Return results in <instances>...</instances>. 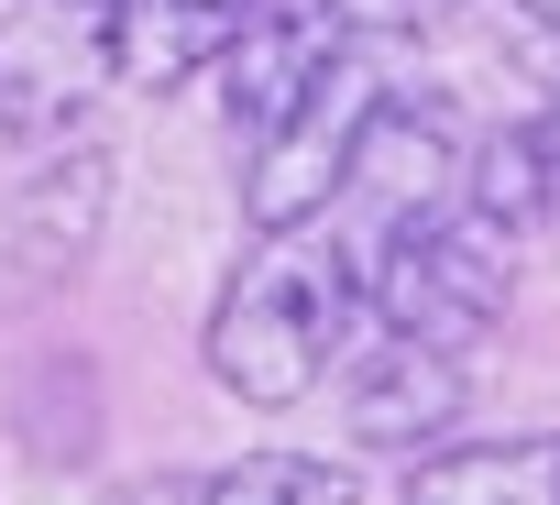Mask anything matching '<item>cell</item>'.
Listing matches in <instances>:
<instances>
[{
    "mask_svg": "<svg viewBox=\"0 0 560 505\" xmlns=\"http://www.w3.org/2000/svg\"><path fill=\"white\" fill-rule=\"evenodd\" d=\"M352 330H363V275H352V252L308 220V231H275V252H253V265L220 286L209 374L242 407H298L352 352Z\"/></svg>",
    "mask_w": 560,
    "mask_h": 505,
    "instance_id": "cell-1",
    "label": "cell"
},
{
    "mask_svg": "<svg viewBox=\"0 0 560 505\" xmlns=\"http://www.w3.org/2000/svg\"><path fill=\"white\" fill-rule=\"evenodd\" d=\"M505 297H516L505 242H494L472 209H451V220L385 242L374 265H363V319L396 330V341H429V352H451V363L505 330Z\"/></svg>",
    "mask_w": 560,
    "mask_h": 505,
    "instance_id": "cell-2",
    "label": "cell"
},
{
    "mask_svg": "<svg viewBox=\"0 0 560 505\" xmlns=\"http://www.w3.org/2000/svg\"><path fill=\"white\" fill-rule=\"evenodd\" d=\"M341 198H363V220L330 231V242L352 252V275L374 265L385 242L451 220V198H462V121H451V99H374L363 132H352ZM341 198H330V209H341Z\"/></svg>",
    "mask_w": 560,
    "mask_h": 505,
    "instance_id": "cell-3",
    "label": "cell"
},
{
    "mask_svg": "<svg viewBox=\"0 0 560 505\" xmlns=\"http://www.w3.org/2000/svg\"><path fill=\"white\" fill-rule=\"evenodd\" d=\"M385 89L341 56L287 121H275L264 143H253V165H242V220L275 242V231H308V220H330V198H341V165H352V132H363V110H374Z\"/></svg>",
    "mask_w": 560,
    "mask_h": 505,
    "instance_id": "cell-4",
    "label": "cell"
},
{
    "mask_svg": "<svg viewBox=\"0 0 560 505\" xmlns=\"http://www.w3.org/2000/svg\"><path fill=\"white\" fill-rule=\"evenodd\" d=\"M100 89H110L100 0H12V23H0V132L67 143Z\"/></svg>",
    "mask_w": 560,
    "mask_h": 505,
    "instance_id": "cell-5",
    "label": "cell"
},
{
    "mask_svg": "<svg viewBox=\"0 0 560 505\" xmlns=\"http://www.w3.org/2000/svg\"><path fill=\"white\" fill-rule=\"evenodd\" d=\"M341 45H352V34L319 12V0H253V23H242V34L220 45V67H209V78H220L231 132H242V143H264L275 121H287V110L341 67Z\"/></svg>",
    "mask_w": 560,
    "mask_h": 505,
    "instance_id": "cell-6",
    "label": "cell"
},
{
    "mask_svg": "<svg viewBox=\"0 0 560 505\" xmlns=\"http://www.w3.org/2000/svg\"><path fill=\"white\" fill-rule=\"evenodd\" d=\"M451 418H462V363H451V352H429V341H396V330H374V341L352 352L341 428H352L363 450H429Z\"/></svg>",
    "mask_w": 560,
    "mask_h": 505,
    "instance_id": "cell-7",
    "label": "cell"
},
{
    "mask_svg": "<svg viewBox=\"0 0 560 505\" xmlns=\"http://www.w3.org/2000/svg\"><path fill=\"white\" fill-rule=\"evenodd\" d=\"M253 23V0H100V34H110V78L121 89H187L220 67V45Z\"/></svg>",
    "mask_w": 560,
    "mask_h": 505,
    "instance_id": "cell-8",
    "label": "cell"
},
{
    "mask_svg": "<svg viewBox=\"0 0 560 505\" xmlns=\"http://www.w3.org/2000/svg\"><path fill=\"white\" fill-rule=\"evenodd\" d=\"M462 198H472V220L494 242L560 231V99L505 121V132H483V154H462Z\"/></svg>",
    "mask_w": 560,
    "mask_h": 505,
    "instance_id": "cell-9",
    "label": "cell"
},
{
    "mask_svg": "<svg viewBox=\"0 0 560 505\" xmlns=\"http://www.w3.org/2000/svg\"><path fill=\"white\" fill-rule=\"evenodd\" d=\"M396 505H560V428L549 439L429 450V461H407V494Z\"/></svg>",
    "mask_w": 560,
    "mask_h": 505,
    "instance_id": "cell-10",
    "label": "cell"
},
{
    "mask_svg": "<svg viewBox=\"0 0 560 505\" xmlns=\"http://www.w3.org/2000/svg\"><path fill=\"white\" fill-rule=\"evenodd\" d=\"M198 505H363L352 472L308 461V450H242L231 472H198Z\"/></svg>",
    "mask_w": 560,
    "mask_h": 505,
    "instance_id": "cell-11",
    "label": "cell"
},
{
    "mask_svg": "<svg viewBox=\"0 0 560 505\" xmlns=\"http://www.w3.org/2000/svg\"><path fill=\"white\" fill-rule=\"evenodd\" d=\"M100 154H67V165H45L34 187H23V252H89V231H100Z\"/></svg>",
    "mask_w": 560,
    "mask_h": 505,
    "instance_id": "cell-12",
    "label": "cell"
},
{
    "mask_svg": "<svg viewBox=\"0 0 560 505\" xmlns=\"http://www.w3.org/2000/svg\"><path fill=\"white\" fill-rule=\"evenodd\" d=\"M319 12L341 34H429L440 12H462V0H319Z\"/></svg>",
    "mask_w": 560,
    "mask_h": 505,
    "instance_id": "cell-13",
    "label": "cell"
},
{
    "mask_svg": "<svg viewBox=\"0 0 560 505\" xmlns=\"http://www.w3.org/2000/svg\"><path fill=\"white\" fill-rule=\"evenodd\" d=\"M121 505H198V483H143V494H121Z\"/></svg>",
    "mask_w": 560,
    "mask_h": 505,
    "instance_id": "cell-14",
    "label": "cell"
},
{
    "mask_svg": "<svg viewBox=\"0 0 560 505\" xmlns=\"http://www.w3.org/2000/svg\"><path fill=\"white\" fill-rule=\"evenodd\" d=\"M527 23H538V34H549V45H560V0H527Z\"/></svg>",
    "mask_w": 560,
    "mask_h": 505,
    "instance_id": "cell-15",
    "label": "cell"
}]
</instances>
